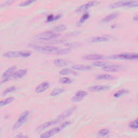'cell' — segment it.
Instances as JSON below:
<instances>
[{
	"instance_id": "obj_15",
	"label": "cell",
	"mask_w": 138,
	"mask_h": 138,
	"mask_svg": "<svg viewBox=\"0 0 138 138\" xmlns=\"http://www.w3.org/2000/svg\"><path fill=\"white\" fill-rule=\"evenodd\" d=\"M92 69V66L89 65L78 64L72 66V69L74 71H90Z\"/></svg>"
},
{
	"instance_id": "obj_2",
	"label": "cell",
	"mask_w": 138,
	"mask_h": 138,
	"mask_svg": "<svg viewBox=\"0 0 138 138\" xmlns=\"http://www.w3.org/2000/svg\"><path fill=\"white\" fill-rule=\"evenodd\" d=\"M60 36L59 33H57L53 31H47L38 33L33 36V39L38 41H48L50 39L57 38Z\"/></svg>"
},
{
	"instance_id": "obj_11",
	"label": "cell",
	"mask_w": 138,
	"mask_h": 138,
	"mask_svg": "<svg viewBox=\"0 0 138 138\" xmlns=\"http://www.w3.org/2000/svg\"><path fill=\"white\" fill-rule=\"evenodd\" d=\"M110 89V86L106 85H94L89 88V91L92 92H100L106 91Z\"/></svg>"
},
{
	"instance_id": "obj_36",
	"label": "cell",
	"mask_w": 138,
	"mask_h": 138,
	"mask_svg": "<svg viewBox=\"0 0 138 138\" xmlns=\"http://www.w3.org/2000/svg\"><path fill=\"white\" fill-rule=\"evenodd\" d=\"M14 2L13 1H5L3 3H2V4H1V8H3V7H5L6 6H8L9 5H10L12 3Z\"/></svg>"
},
{
	"instance_id": "obj_4",
	"label": "cell",
	"mask_w": 138,
	"mask_h": 138,
	"mask_svg": "<svg viewBox=\"0 0 138 138\" xmlns=\"http://www.w3.org/2000/svg\"><path fill=\"white\" fill-rule=\"evenodd\" d=\"M30 112L28 110H25L20 114V116L18 118L17 120L14 124V125L12 126V130H16L18 129L19 128L22 127L23 124H24L28 120V118L29 116Z\"/></svg>"
},
{
	"instance_id": "obj_16",
	"label": "cell",
	"mask_w": 138,
	"mask_h": 138,
	"mask_svg": "<svg viewBox=\"0 0 138 138\" xmlns=\"http://www.w3.org/2000/svg\"><path fill=\"white\" fill-rule=\"evenodd\" d=\"M105 58V56L103 55L98 54H91L83 56V58L86 60H99L103 59Z\"/></svg>"
},
{
	"instance_id": "obj_29",
	"label": "cell",
	"mask_w": 138,
	"mask_h": 138,
	"mask_svg": "<svg viewBox=\"0 0 138 138\" xmlns=\"http://www.w3.org/2000/svg\"><path fill=\"white\" fill-rule=\"evenodd\" d=\"M66 29V26L64 24H60L55 26L53 29V31H63Z\"/></svg>"
},
{
	"instance_id": "obj_18",
	"label": "cell",
	"mask_w": 138,
	"mask_h": 138,
	"mask_svg": "<svg viewBox=\"0 0 138 138\" xmlns=\"http://www.w3.org/2000/svg\"><path fill=\"white\" fill-rule=\"evenodd\" d=\"M119 16V14L118 12H113L112 13L109 15H107L105 16L102 20V22L104 23H109L111 21H113L114 19L117 18Z\"/></svg>"
},
{
	"instance_id": "obj_21",
	"label": "cell",
	"mask_w": 138,
	"mask_h": 138,
	"mask_svg": "<svg viewBox=\"0 0 138 138\" xmlns=\"http://www.w3.org/2000/svg\"><path fill=\"white\" fill-rule=\"evenodd\" d=\"M110 38L107 36H98L91 39V42L93 43H100L109 41Z\"/></svg>"
},
{
	"instance_id": "obj_13",
	"label": "cell",
	"mask_w": 138,
	"mask_h": 138,
	"mask_svg": "<svg viewBox=\"0 0 138 138\" xmlns=\"http://www.w3.org/2000/svg\"><path fill=\"white\" fill-rule=\"evenodd\" d=\"M56 124H57V123L56 120L55 119L48 121V122L43 123V124H41L40 126H39L36 129V131L38 132H42V131L45 130H46L47 129H48V128L51 127L52 126L55 125H56Z\"/></svg>"
},
{
	"instance_id": "obj_3",
	"label": "cell",
	"mask_w": 138,
	"mask_h": 138,
	"mask_svg": "<svg viewBox=\"0 0 138 138\" xmlns=\"http://www.w3.org/2000/svg\"><path fill=\"white\" fill-rule=\"evenodd\" d=\"M31 55L30 51H9L3 53L5 58H27Z\"/></svg>"
},
{
	"instance_id": "obj_28",
	"label": "cell",
	"mask_w": 138,
	"mask_h": 138,
	"mask_svg": "<svg viewBox=\"0 0 138 138\" xmlns=\"http://www.w3.org/2000/svg\"><path fill=\"white\" fill-rule=\"evenodd\" d=\"M62 15L60 14H58L56 16H54L53 15H49L48 17H47V21L50 22L52 21H54L55 20H57L61 18Z\"/></svg>"
},
{
	"instance_id": "obj_12",
	"label": "cell",
	"mask_w": 138,
	"mask_h": 138,
	"mask_svg": "<svg viewBox=\"0 0 138 138\" xmlns=\"http://www.w3.org/2000/svg\"><path fill=\"white\" fill-rule=\"evenodd\" d=\"M87 95V93L83 90H79L78 92H77L71 99L72 102L78 103L82 100L84 98L86 97Z\"/></svg>"
},
{
	"instance_id": "obj_22",
	"label": "cell",
	"mask_w": 138,
	"mask_h": 138,
	"mask_svg": "<svg viewBox=\"0 0 138 138\" xmlns=\"http://www.w3.org/2000/svg\"><path fill=\"white\" fill-rule=\"evenodd\" d=\"M64 91L65 89L63 87H57L52 91V92L50 94V96L51 97H56L61 95Z\"/></svg>"
},
{
	"instance_id": "obj_20",
	"label": "cell",
	"mask_w": 138,
	"mask_h": 138,
	"mask_svg": "<svg viewBox=\"0 0 138 138\" xmlns=\"http://www.w3.org/2000/svg\"><path fill=\"white\" fill-rule=\"evenodd\" d=\"M115 78L113 76L110 75V74H101L98 75L96 77V79L99 80H113Z\"/></svg>"
},
{
	"instance_id": "obj_17",
	"label": "cell",
	"mask_w": 138,
	"mask_h": 138,
	"mask_svg": "<svg viewBox=\"0 0 138 138\" xmlns=\"http://www.w3.org/2000/svg\"><path fill=\"white\" fill-rule=\"evenodd\" d=\"M27 73V70L21 69L16 71L12 77L13 79H19L24 77Z\"/></svg>"
},
{
	"instance_id": "obj_40",
	"label": "cell",
	"mask_w": 138,
	"mask_h": 138,
	"mask_svg": "<svg viewBox=\"0 0 138 138\" xmlns=\"http://www.w3.org/2000/svg\"></svg>"
},
{
	"instance_id": "obj_6",
	"label": "cell",
	"mask_w": 138,
	"mask_h": 138,
	"mask_svg": "<svg viewBox=\"0 0 138 138\" xmlns=\"http://www.w3.org/2000/svg\"><path fill=\"white\" fill-rule=\"evenodd\" d=\"M16 69V67L13 66L10 67L8 69H6L5 71L3 73L2 75V80L1 84L5 83L9 81L10 80L12 79L13 75L15 72Z\"/></svg>"
},
{
	"instance_id": "obj_9",
	"label": "cell",
	"mask_w": 138,
	"mask_h": 138,
	"mask_svg": "<svg viewBox=\"0 0 138 138\" xmlns=\"http://www.w3.org/2000/svg\"><path fill=\"white\" fill-rule=\"evenodd\" d=\"M124 69V66L120 65L117 64H107L106 65L102 68V70L104 71L109 72H118Z\"/></svg>"
},
{
	"instance_id": "obj_14",
	"label": "cell",
	"mask_w": 138,
	"mask_h": 138,
	"mask_svg": "<svg viewBox=\"0 0 138 138\" xmlns=\"http://www.w3.org/2000/svg\"><path fill=\"white\" fill-rule=\"evenodd\" d=\"M50 84L48 82H43L36 87L35 92L37 93H42L49 89Z\"/></svg>"
},
{
	"instance_id": "obj_30",
	"label": "cell",
	"mask_w": 138,
	"mask_h": 138,
	"mask_svg": "<svg viewBox=\"0 0 138 138\" xmlns=\"http://www.w3.org/2000/svg\"><path fill=\"white\" fill-rule=\"evenodd\" d=\"M110 130L107 129H101L100 131H99L98 133V134H99L100 136L102 137H106L107 136H108L110 134Z\"/></svg>"
},
{
	"instance_id": "obj_19",
	"label": "cell",
	"mask_w": 138,
	"mask_h": 138,
	"mask_svg": "<svg viewBox=\"0 0 138 138\" xmlns=\"http://www.w3.org/2000/svg\"><path fill=\"white\" fill-rule=\"evenodd\" d=\"M54 65L59 66V67H63V66H66L69 65L70 62L68 60L63 59H56L53 62Z\"/></svg>"
},
{
	"instance_id": "obj_5",
	"label": "cell",
	"mask_w": 138,
	"mask_h": 138,
	"mask_svg": "<svg viewBox=\"0 0 138 138\" xmlns=\"http://www.w3.org/2000/svg\"><path fill=\"white\" fill-rule=\"evenodd\" d=\"M110 59H123V60H134L138 59V53H119L109 56Z\"/></svg>"
},
{
	"instance_id": "obj_39",
	"label": "cell",
	"mask_w": 138,
	"mask_h": 138,
	"mask_svg": "<svg viewBox=\"0 0 138 138\" xmlns=\"http://www.w3.org/2000/svg\"><path fill=\"white\" fill-rule=\"evenodd\" d=\"M133 19L134 20V21H138V15H137V16H136L135 17H134Z\"/></svg>"
},
{
	"instance_id": "obj_26",
	"label": "cell",
	"mask_w": 138,
	"mask_h": 138,
	"mask_svg": "<svg viewBox=\"0 0 138 138\" xmlns=\"http://www.w3.org/2000/svg\"><path fill=\"white\" fill-rule=\"evenodd\" d=\"M16 87L15 86H11L10 87H9L3 91L2 93V96H4L6 95H8L9 93L14 92L16 90Z\"/></svg>"
},
{
	"instance_id": "obj_33",
	"label": "cell",
	"mask_w": 138,
	"mask_h": 138,
	"mask_svg": "<svg viewBox=\"0 0 138 138\" xmlns=\"http://www.w3.org/2000/svg\"><path fill=\"white\" fill-rule=\"evenodd\" d=\"M107 64V63L104 62V61H100V60H99V61L95 62L93 63V65L94 66H97V67H101L102 68H103L104 66L106 65Z\"/></svg>"
},
{
	"instance_id": "obj_38",
	"label": "cell",
	"mask_w": 138,
	"mask_h": 138,
	"mask_svg": "<svg viewBox=\"0 0 138 138\" xmlns=\"http://www.w3.org/2000/svg\"><path fill=\"white\" fill-rule=\"evenodd\" d=\"M14 138H26V137L23 136L22 133H19L18 135L16 136Z\"/></svg>"
},
{
	"instance_id": "obj_31",
	"label": "cell",
	"mask_w": 138,
	"mask_h": 138,
	"mask_svg": "<svg viewBox=\"0 0 138 138\" xmlns=\"http://www.w3.org/2000/svg\"><path fill=\"white\" fill-rule=\"evenodd\" d=\"M129 126L132 129H138V118L131 122L129 124Z\"/></svg>"
},
{
	"instance_id": "obj_10",
	"label": "cell",
	"mask_w": 138,
	"mask_h": 138,
	"mask_svg": "<svg viewBox=\"0 0 138 138\" xmlns=\"http://www.w3.org/2000/svg\"><path fill=\"white\" fill-rule=\"evenodd\" d=\"M99 3V2L97 1H90L87 2L85 3V4H84L79 6V7L76 9V12H80L84 11H85L86 10L89 9V8H92V6L98 4Z\"/></svg>"
},
{
	"instance_id": "obj_34",
	"label": "cell",
	"mask_w": 138,
	"mask_h": 138,
	"mask_svg": "<svg viewBox=\"0 0 138 138\" xmlns=\"http://www.w3.org/2000/svg\"><path fill=\"white\" fill-rule=\"evenodd\" d=\"M35 1H33V0H28V1H24L23 2H22L21 3H19V6H25L29 5L30 4H31L32 3H34Z\"/></svg>"
},
{
	"instance_id": "obj_27",
	"label": "cell",
	"mask_w": 138,
	"mask_h": 138,
	"mask_svg": "<svg viewBox=\"0 0 138 138\" xmlns=\"http://www.w3.org/2000/svg\"><path fill=\"white\" fill-rule=\"evenodd\" d=\"M59 82L60 83L63 84H70L72 83V81L71 78L69 77H62L59 79Z\"/></svg>"
},
{
	"instance_id": "obj_25",
	"label": "cell",
	"mask_w": 138,
	"mask_h": 138,
	"mask_svg": "<svg viewBox=\"0 0 138 138\" xmlns=\"http://www.w3.org/2000/svg\"><path fill=\"white\" fill-rule=\"evenodd\" d=\"M15 98L13 97H10L7 98H6L5 99L2 100L1 101V102H0V107H3L6 105H8L9 104L11 103V102H12L14 100Z\"/></svg>"
},
{
	"instance_id": "obj_35",
	"label": "cell",
	"mask_w": 138,
	"mask_h": 138,
	"mask_svg": "<svg viewBox=\"0 0 138 138\" xmlns=\"http://www.w3.org/2000/svg\"><path fill=\"white\" fill-rule=\"evenodd\" d=\"M89 16H90V15L89 13H85V14H84L83 16L82 17V18H80V21H79V23H82L83 22H85L86 19H87L89 18Z\"/></svg>"
},
{
	"instance_id": "obj_32",
	"label": "cell",
	"mask_w": 138,
	"mask_h": 138,
	"mask_svg": "<svg viewBox=\"0 0 138 138\" xmlns=\"http://www.w3.org/2000/svg\"><path fill=\"white\" fill-rule=\"evenodd\" d=\"M127 6L130 8L138 7V1H128Z\"/></svg>"
},
{
	"instance_id": "obj_37",
	"label": "cell",
	"mask_w": 138,
	"mask_h": 138,
	"mask_svg": "<svg viewBox=\"0 0 138 138\" xmlns=\"http://www.w3.org/2000/svg\"><path fill=\"white\" fill-rule=\"evenodd\" d=\"M80 33V31H73V32H70V33H69L68 35H67V36H68V37H75V36H77L79 35Z\"/></svg>"
},
{
	"instance_id": "obj_7",
	"label": "cell",
	"mask_w": 138,
	"mask_h": 138,
	"mask_svg": "<svg viewBox=\"0 0 138 138\" xmlns=\"http://www.w3.org/2000/svg\"><path fill=\"white\" fill-rule=\"evenodd\" d=\"M76 110V107L73 106L71 107L69 109L66 110L65 112H63L60 115H59L58 117L55 120H56V122L57 124L59 123H60L62 121H63L64 120L66 119L67 118H68L69 116H70L71 114L75 112Z\"/></svg>"
},
{
	"instance_id": "obj_1",
	"label": "cell",
	"mask_w": 138,
	"mask_h": 138,
	"mask_svg": "<svg viewBox=\"0 0 138 138\" xmlns=\"http://www.w3.org/2000/svg\"><path fill=\"white\" fill-rule=\"evenodd\" d=\"M30 46L36 51L49 53H55V54H64L70 51V49H60L58 47L50 45H31Z\"/></svg>"
},
{
	"instance_id": "obj_23",
	"label": "cell",
	"mask_w": 138,
	"mask_h": 138,
	"mask_svg": "<svg viewBox=\"0 0 138 138\" xmlns=\"http://www.w3.org/2000/svg\"><path fill=\"white\" fill-rule=\"evenodd\" d=\"M129 93V91L126 89H121L117 91L116 92L114 93L113 95L114 97L115 98H119L122 97L125 95H126Z\"/></svg>"
},
{
	"instance_id": "obj_8",
	"label": "cell",
	"mask_w": 138,
	"mask_h": 138,
	"mask_svg": "<svg viewBox=\"0 0 138 138\" xmlns=\"http://www.w3.org/2000/svg\"><path fill=\"white\" fill-rule=\"evenodd\" d=\"M63 129L60 126L53 128V129L43 133L42 135L40 136V138H50L59 133Z\"/></svg>"
},
{
	"instance_id": "obj_24",
	"label": "cell",
	"mask_w": 138,
	"mask_h": 138,
	"mask_svg": "<svg viewBox=\"0 0 138 138\" xmlns=\"http://www.w3.org/2000/svg\"><path fill=\"white\" fill-rule=\"evenodd\" d=\"M76 73V72L72 69H69V68H65L61 70L59 72V74L60 75L62 76H66L69 75H72V74Z\"/></svg>"
}]
</instances>
